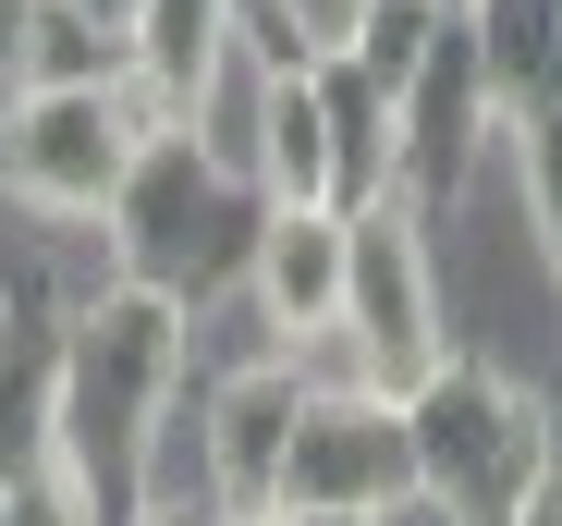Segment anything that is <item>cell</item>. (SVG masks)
Returning <instances> with one entry per match:
<instances>
[{
	"label": "cell",
	"mask_w": 562,
	"mask_h": 526,
	"mask_svg": "<svg viewBox=\"0 0 562 526\" xmlns=\"http://www.w3.org/2000/svg\"><path fill=\"white\" fill-rule=\"evenodd\" d=\"M183 392H196V306L171 282L111 270L99 294L61 306V466L86 478L99 526L147 514L159 428L183 416Z\"/></svg>",
	"instance_id": "obj_1"
},
{
	"label": "cell",
	"mask_w": 562,
	"mask_h": 526,
	"mask_svg": "<svg viewBox=\"0 0 562 526\" xmlns=\"http://www.w3.org/2000/svg\"><path fill=\"white\" fill-rule=\"evenodd\" d=\"M404 428H416V502H440L452 526H514L550 478V392L477 356H440L404 392Z\"/></svg>",
	"instance_id": "obj_2"
},
{
	"label": "cell",
	"mask_w": 562,
	"mask_h": 526,
	"mask_svg": "<svg viewBox=\"0 0 562 526\" xmlns=\"http://www.w3.org/2000/svg\"><path fill=\"white\" fill-rule=\"evenodd\" d=\"M147 147L159 123L135 111V86H13L0 99V197L37 221H111Z\"/></svg>",
	"instance_id": "obj_3"
},
{
	"label": "cell",
	"mask_w": 562,
	"mask_h": 526,
	"mask_svg": "<svg viewBox=\"0 0 562 526\" xmlns=\"http://www.w3.org/2000/svg\"><path fill=\"white\" fill-rule=\"evenodd\" d=\"M452 356V318H440V257H428V209L392 184L355 209V270H342V331H330V368L342 380H380L416 392Z\"/></svg>",
	"instance_id": "obj_4"
},
{
	"label": "cell",
	"mask_w": 562,
	"mask_h": 526,
	"mask_svg": "<svg viewBox=\"0 0 562 526\" xmlns=\"http://www.w3.org/2000/svg\"><path fill=\"white\" fill-rule=\"evenodd\" d=\"M404 502H416L404 392L318 368V392L294 404V441H281V466H269V514H367V526H380Z\"/></svg>",
	"instance_id": "obj_5"
},
{
	"label": "cell",
	"mask_w": 562,
	"mask_h": 526,
	"mask_svg": "<svg viewBox=\"0 0 562 526\" xmlns=\"http://www.w3.org/2000/svg\"><path fill=\"white\" fill-rule=\"evenodd\" d=\"M355 270V209H257L245 221V318L281 356H330Z\"/></svg>",
	"instance_id": "obj_6"
},
{
	"label": "cell",
	"mask_w": 562,
	"mask_h": 526,
	"mask_svg": "<svg viewBox=\"0 0 562 526\" xmlns=\"http://www.w3.org/2000/svg\"><path fill=\"white\" fill-rule=\"evenodd\" d=\"M306 392H318V356H281V343H257V356H233V368L196 380L209 502H269V466H281V441H294V404Z\"/></svg>",
	"instance_id": "obj_7"
},
{
	"label": "cell",
	"mask_w": 562,
	"mask_h": 526,
	"mask_svg": "<svg viewBox=\"0 0 562 526\" xmlns=\"http://www.w3.org/2000/svg\"><path fill=\"white\" fill-rule=\"evenodd\" d=\"M245 184L257 209H342V147H330V99H318V61H281L245 86Z\"/></svg>",
	"instance_id": "obj_8"
},
{
	"label": "cell",
	"mask_w": 562,
	"mask_h": 526,
	"mask_svg": "<svg viewBox=\"0 0 562 526\" xmlns=\"http://www.w3.org/2000/svg\"><path fill=\"white\" fill-rule=\"evenodd\" d=\"M123 49H135V111L159 135H196L233 74V0H135Z\"/></svg>",
	"instance_id": "obj_9"
},
{
	"label": "cell",
	"mask_w": 562,
	"mask_h": 526,
	"mask_svg": "<svg viewBox=\"0 0 562 526\" xmlns=\"http://www.w3.org/2000/svg\"><path fill=\"white\" fill-rule=\"evenodd\" d=\"M61 454V306L13 294L0 306V478Z\"/></svg>",
	"instance_id": "obj_10"
},
{
	"label": "cell",
	"mask_w": 562,
	"mask_h": 526,
	"mask_svg": "<svg viewBox=\"0 0 562 526\" xmlns=\"http://www.w3.org/2000/svg\"><path fill=\"white\" fill-rule=\"evenodd\" d=\"M464 49H477V86H490L502 123L562 99V0H477L464 13Z\"/></svg>",
	"instance_id": "obj_11"
},
{
	"label": "cell",
	"mask_w": 562,
	"mask_h": 526,
	"mask_svg": "<svg viewBox=\"0 0 562 526\" xmlns=\"http://www.w3.org/2000/svg\"><path fill=\"white\" fill-rule=\"evenodd\" d=\"M0 86H135V49H123V25L74 13V0H37V25H25Z\"/></svg>",
	"instance_id": "obj_12"
},
{
	"label": "cell",
	"mask_w": 562,
	"mask_h": 526,
	"mask_svg": "<svg viewBox=\"0 0 562 526\" xmlns=\"http://www.w3.org/2000/svg\"><path fill=\"white\" fill-rule=\"evenodd\" d=\"M502 147H514V197H526V245L550 257V282H562V99H550V111H526V123H502Z\"/></svg>",
	"instance_id": "obj_13"
},
{
	"label": "cell",
	"mask_w": 562,
	"mask_h": 526,
	"mask_svg": "<svg viewBox=\"0 0 562 526\" xmlns=\"http://www.w3.org/2000/svg\"><path fill=\"white\" fill-rule=\"evenodd\" d=\"M0 526H99V502H86V478L61 454H37V466L0 478Z\"/></svg>",
	"instance_id": "obj_14"
},
{
	"label": "cell",
	"mask_w": 562,
	"mask_h": 526,
	"mask_svg": "<svg viewBox=\"0 0 562 526\" xmlns=\"http://www.w3.org/2000/svg\"><path fill=\"white\" fill-rule=\"evenodd\" d=\"M25 25H37V0H0V74H13V49H25Z\"/></svg>",
	"instance_id": "obj_15"
},
{
	"label": "cell",
	"mask_w": 562,
	"mask_h": 526,
	"mask_svg": "<svg viewBox=\"0 0 562 526\" xmlns=\"http://www.w3.org/2000/svg\"><path fill=\"white\" fill-rule=\"evenodd\" d=\"M514 526H562V466H550V478H538V502H526V514H514Z\"/></svg>",
	"instance_id": "obj_16"
},
{
	"label": "cell",
	"mask_w": 562,
	"mask_h": 526,
	"mask_svg": "<svg viewBox=\"0 0 562 526\" xmlns=\"http://www.w3.org/2000/svg\"><path fill=\"white\" fill-rule=\"evenodd\" d=\"M209 526H294V514H269V502H221Z\"/></svg>",
	"instance_id": "obj_17"
},
{
	"label": "cell",
	"mask_w": 562,
	"mask_h": 526,
	"mask_svg": "<svg viewBox=\"0 0 562 526\" xmlns=\"http://www.w3.org/2000/svg\"><path fill=\"white\" fill-rule=\"evenodd\" d=\"M135 526H209V514H196V502H147Z\"/></svg>",
	"instance_id": "obj_18"
},
{
	"label": "cell",
	"mask_w": 562,
	"mask_h": 526,
	"mask_svg": "<svg viewBox=\"0 0 562 526\" xmlns=\"http://www.w3.org/2000/svg\"><path fill=\"white\" fill-rule=\"evenodd\" d=\"M74 13H99V25H135V0H74Z\"/></svg>",
	"instance_id": "obj_19"
},
{
	"label": "cell",
	"mask_w": 562,
	"mask_h": 526,
	"mask_svg": "<svg viewBox=\"0 0 562 526\" xmlns=\"http://www.w3.org/2000/svg\"><path fill=\"white\" fill-rule=\"evenodd\" d=\"M428 13H440V25H464V13H477V0H428Z\"/></svg>",
	"instance_id": "obj_20"
},
{
	"label": "cell",
	"mask_w": 562,
	"mask_h": 526,
	"mask_svg": "<svg viewBox=\"0 0 562 526\" xmlns=\"http://www.w3.org/2000/svg\"><path fill=\"white\" fill-rule=\"evenodd\" d=\"M294 526H367V514H294Z\"/></svg>",
	"instance_id": "obj_21"
}]
</instances>
